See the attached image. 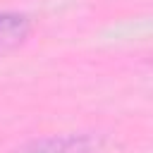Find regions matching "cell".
<instances>
[{
	"mask_svg": "<svg viewBox=\"0 0 153 153\" xmlns=\"http://www.w3.org/2000/svg\"><path fill=\"white\" fill-rule=\"evenodd\" d=\"M98 136L93 134H62L29 141L12 153H93L98 148Z\"/></svg>",
	"mask_w": 153,
	"mask_h": 153,
	"instance_id": "cell-1",
	"label": "cell"
},
{
	"mask_svg": "<svg viewBox=\"0 0 153 153\" xmlns=\"http://www.w3.org/2000/svg\"><path fill=\"white\" fill-rule=\"evenodd\" d=\"M29 36V17L19 12H0V55L17 48Z\"/></svg>",
	"mask_w": 153,
	"mask_h": 153,
	"instance_id": "cell-2",
	"label": "cell"
}]
</instances>
